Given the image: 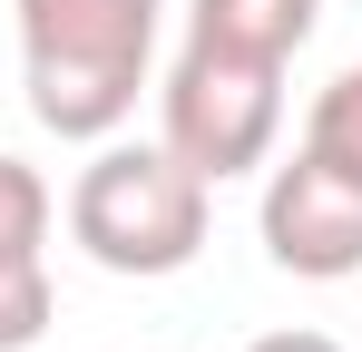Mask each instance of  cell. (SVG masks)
<instances>
[{
	"label": "cell",
	"instance_id": "cell-2",
	"mask_svg": "<svg viewBox=\"0 0 362 352\" xmlns=\"http://www.w3.org/2000/svg\"><path fill=\"white\" fill-rule=\"evenodd\" d=\"M206 225H216V186L167 137H98V157L69 186V245L127 284L186 274L206 254Z\"/></svg>",
	"mask_w": 362,
	"mask_h": 352
},
{
	"label": "cell",
	"instance_id": "cell-5",
	"mask_svg": "<svg viewBox=\"0 0 362 352\" xmlns=\"http://www.w3.org/2000/svg\"><path fill=\"white\" fill-rule=\"evenodd\" d=\"M49 186L40 167H20V157H0V352H30L49 333V313H59V293H49Z\"/></svg>",
	"mask_w": 362,
	"mask_h": 352
},
{
	"label": "cell",
	"instance_id": "cell-4",
	"mask_svg": "<svg viewBox=\"0 0 362 352\" xmlns=\"http://www.w3.org/2000/svg\"><path fill=\"white\" fill-rule=\"evenodd\" d=\"M255 235H264L274 274H294V284H343V274H362V186L333 176L313 147H294L284 167L264 176Z\"/></svg>",
	"mask_w": 362,
	"mask_h": 352
},
{
	"label": "cell",
	"instance_id": "cell-6",
	"mask_svg": "<svg viewBox=\"0 0 362 352\" xmlns=\"http://www.w3.org/2000/svg\"><path fill=\"white\" fill-rule=\"evenodd\" d=\"M313 20H323V0H196L186 10V40L264 59V69H294V49L313 40Z\"/></svg>",
	"mask_w": 362,
	"mask_h": 352
},
{
	"label": "cell",
	"instance_id": "cell-1",
	"mask_svg": "<svg viewBox=\"0 0 362 352\" xmlns=\"http://www.w3.org/2000/svg\"><path fill=\"white\" fill-rule=\"evenodd\" d=\"M157 10L167 0H20V88L30 117L98 147L137 117L147 88V49H157Z\"/></svg>",
	"mask_w": 362,
	"mask_h": 352
},
{
	"label": "cell",
	"instance_id": "cell-8",
	"mask_svg": "<svg viewBox=\"0 0 362 352\" xmlns=\"http://www.w3.org/2000/svg\"><path fill=\"white\" fill-rule=\"evenodd\" d=\"M245 352H343L333 333H264V343H245Z\"/></svg>",
	"mask_w": 362,
	"mask_h": 352
},
{
	"label": "cell",
	"instance_id": "cell-7",
	"mask_svg": "<svg viewBox=\"0 0 362 352\" xmlns=\"http://www.w3.org/2000/svg\"><path fill=\"white\" fill-rule=\"evenodd\" d=\"M303 147H313L333 176H353V186H362V59L333 78V88H323V98H313V117H303Z\"/></svg>",
	"mask_w": 362,
	"mask_h": 352
},
{
	"label": "cell",
	"instance_id": "cell-3",
	"mask_svg": "<svg viewBox=\"0 0 362 352\" xmlns=\"http://www.w3.org/2000/svg\"><path fill=\"white\" fill-rule=\"evenodd\" d=\"M274 127H284V69L235 59V49H206V40L177 49L167 88H157V137H167L206 186L255 176L274 157Z\"/></svg>",
	"mask_w": 362,
	"mask_h": 352
}]
</instances>
